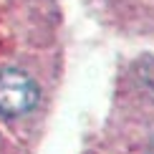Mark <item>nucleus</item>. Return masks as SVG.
I'll return each instance as SVG.
<instances>
[{"label": "nucleus", "mask_w": 154, "mask_h": 154, "mask_svg": "<svg viewBox=\"0 0 154 154\" xmlns=\"http://www.w3.org/2000/svg\"><path fill=\"white\" fill-rule=\"evenodd\" d=\"M149 154H154V142H152V146H149Z\"/></svg>", "instance_id": "2"}, {"label": "nucleus", "mask_w": 154, "mask_h": 154, "mask_svg": "<svg viewBox=\"0 0 154 154\" xmlns=\"http://www.w3.org/2000/svg\"><path fill=\"white\" fill-rule=\"evenodd\" d=\"M38 83L25 71L18 68H5L0 71V116L15 119L28 114L38 104Z\"/></svg>", "instance_id": "1"}]
</instances>
